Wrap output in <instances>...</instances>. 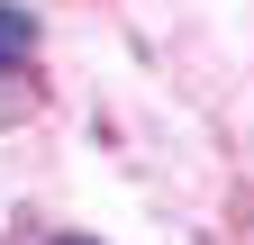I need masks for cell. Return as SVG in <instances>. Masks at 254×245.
Here are the masks:
<instances>
[{"label": "cell", "instance_id": "cell-1", "mask_svg": "<svg viewBox=\"0 0 254 245\" xmlns=\"http://www.w3.org/2000/svg\"><path fill=\"white\" fill-rule=\"evenodd\" d=\"M37 46H46L37 9H27V0H0V73H18V64H27Z\"/></svg>", "mask_w": 254, "mask_h": 245}, {"label": "cell", "instance_id": "cell-2", "mask_svg": "<svg viewBox=\"0 0 254 245\" xmlns=\"http://www.w3.org/2000/svg\"><path fill=\"white\" fill-rule=\"evenodd\" d=\"M55 245H100V236H55Z\"/></svg>", "mask_w": 254, "mask_h": 245}]
</instances>
